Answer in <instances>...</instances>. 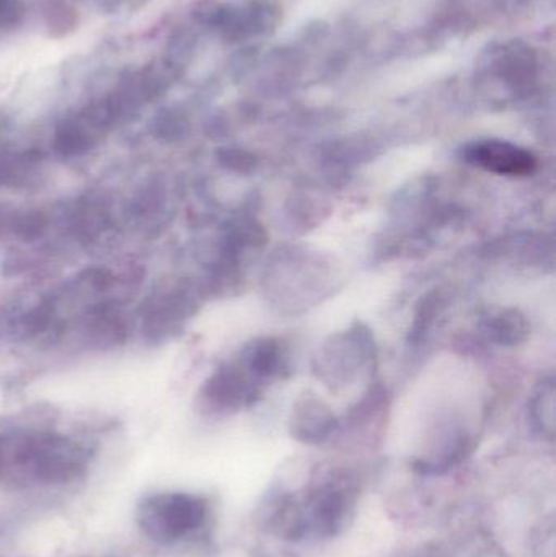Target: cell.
<instances>
[{"mask_svg": "<svg viewBox=\"0 0 556 557\" xmlns=\"http://www.w3.org/2000/svg\"><path fill=\"white\" fill-rule=\"evenodd\" d=\"M296 496L306 540L342 535L355 519L359 487L349 474L333 473Z\"/></svg>", "mask_w": 556, "mask_h": 557, "instance_id": "1", "label": "cell"}, {"mask_svg": "<svg viewBox=\"0 0 556 557\" xmlns=\"http://www.w3.org/2000/svg\"><path fill=\"white\" fill-rule=\"evenodd\" d=\"M374 354L371 334L361 327L349 331L346 336H338L323 349L320 357V372L326 380H343L355 373L356 367L365 366Z\"/></svg>", "mask_w": 556, "mask_h": 557, "instance_id": "4", "label": "cell"}, {"mask_svg": "<svg viewBox=\"0 0 556 557\" xmlns=\"http://www.w3.org/2000/svg\"><path fill=\"white\" fill-rule=\"evenodd\" d=\"M529 330L531 327L528 318L516 308H498L483 318V331L486 336L502 346H516L522 343L528 337Z\"/></svg>", "mask_w": 556, "mask_h": 557, "instance_id": "8", "label": "cell"}, {"mask_svg": "<svg viewBox=\"0 0 556 557\" xmlns=\"http://www.w3.org/2000/svg\"><path fill=\"white\" fill-rule=\"evenodd\" d=\"M338 429L332 409L317 396L307 395L294 405L289 432L302 444L319 445L329 441Z\"/></svg>", "mask_w": 556, "mask_h": 557, "instance_id": "6", "label": "cell"}, {"mask_svg": "<svg viewBox=\"0 0 556 557\" xmlns=\"http://www.w3.org/2000/svg\"><path fill=\"white\" fill-rule=\"evenodd\" d=\"M46 219L45 215L38 214V212H32V214H25L16 221L13 231L16 235L25 238V240H33V238L39 237L45 231Z\"/></svg>", "mask_w": 556, "mask_h": 557, "instance_id": "11", "label": "cell"}, {"mask_svg": "<svg viewBox=\"0 0 556 557\" xmlns=\"http://www.w3.org/2000/svg\"><path fill=\"white\" fill-rule=\"evenodd\" d=\"M286 352H284L280 341L267 337V339L255 341L254 344L245 347L240 366L257 382L263 383L283 375L284 369H286Z\"/></svg>", "mask_w": 556, "mask_h": 557, "instance_id": "7", "label": "cell"}, {"mask_svg": "<svg viewBox=\"0 0 556 557\" xmlns=\"http://www.w3.org/2000/svg\"><path fill=\"white\" fill-rule=\"evenodd\" d=\"M462 157L470 165L499 176H529L538 170L534 153L503 140L470 144L464 147Z\"/></svg>", "mask_w": 556, "mask_h": 557, "instance_id": "3", "label": "cell"}, {"mask_svg": "<svg viewBox=\"0 0 556 557\" xmlns=\"http://www.w3.org/2000/svg\"><path fill=\"white\" fill-rule=\"evenodd\" d=\"M55 149L61 156L77 157L91 149V139L82 127L75 124H64L55 134Z\"/></svg>", "mask_w": 556, "mask_h": 557, "instance_id": "10", "label": "cell"}, {"mask_svg": "<svg viewBox=\"0 0 556 557\" xmlns=\"http://www.w3.org/2000/svg\"><path fill=\"white\" fill-rule=\"evenodd\" d=\"M211 519V507L195 494H160L140 507L139 522L144 532L163 543L195 539L205 532Z\"/></svg>", "mask_w": 556, "mask_h": 557, "instance_id": "2", "label": "cell"}, {"mask_svg": "<svg viewBox=\"0 0 556 557\" xmlns=\"http://www.w3.org/2000/svg\"><path fill=\"white\" fill-rule=\"evenodd\" d=\"M260 382L244 367H224L206 385V399L221 411H238L254 405L260 396Z\"/></svg>", "mask_w": 556, "mask_h": 557, "instance_id": "5", "label": "cell"}, {"mask_svg": "<svg viewBox=\"0 0 556 557\" xmlns=\"http://www.w3.org/2000/svg\"><path fill=\"white\" fill-rule=\"evenodd\" d=\"M531 421L535 431L544 437L554 441L555 435V385L554 382H545L539 386L532 396Z\"/></svg>", "mask_w": 556, "mask_h": 557, "instance_id": "9", "label": "cell"}]
</instances>
